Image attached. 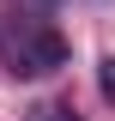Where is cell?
<instances>
[{
	"label": "cell",
	"mask_w": 115,
	"mask_h": 121,
	"mask_svg": "<svg viewBox=\"0 0 115 121\" xmlns=\"http://www.w3.org/2000/svg\"><path fill=\"white\" fill-rule=\"evenodd\" d=\"M6 43H12V73L18 79H43L55 67H67V43L49 24H24V36H6Z\"/></svg>",
	"instance_id": "6da1fadb"
},
{
	"label": "cell",
	"mask_w": 115,
	"mask_h": 121,
	"mask_svg": "<svg viewBox=\"0 0 115 121\" xmlns=\"http://www.w3.org/2000/svg\"><path fill=\"white\" fill-rule=\"evenodd\" d=\"M97 91H103V103H115V55L97 60Z\"/></svg>",
	"instance_id": "7a4b0ae2"
}]
</instances>
